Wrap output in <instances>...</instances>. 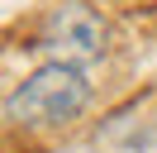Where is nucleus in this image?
<instances>
[{"label":"nucleus","mask_w":157,"mask_h":153,"mask_svg":"<svg viewBox=\"0 0 157 153\" xmlns=\"http://www.w3.org/2000/svg\"><path fill=\"white\" fill-rule=\"evenodd\" d=\"M29 48L48 53V62H71V67H95L114 48V24L100 5L90 0H52L33 19Z\"/></svg>","instance_id":"obj_2"},{"label":"nucleus","mask_w":157,"mask_h":153,"mask_svg":"<svg viewBox=\"0 0 157 153\" xmlns=\"http://www.w3.org/2000/svg\"><path fill=\"white\" fill-rule=\"evenodd\" d=\"M90 101H95V86H90L86 67L38 62L24 81L10 86L0 115L14 134H57V129H71L90 110Z\"/></svg>","instance_id":"obj_1"}]
</instances>
